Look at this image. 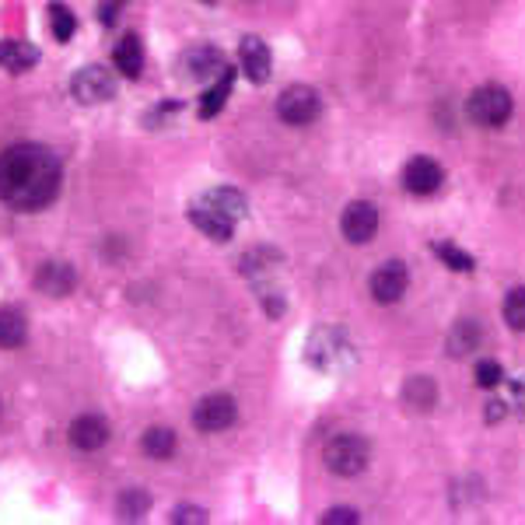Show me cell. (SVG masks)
Masks as SVG:
<instances>
[{
    "instance_id": "8992f818",
    "label": "cell",
    "mask_w": 525,
    "mask_h": 525,
    "mask_svg": "<svg viewBox=\"0 0 525 525\" xmlns=\"http://www.w3.org/2000/svg\"><path fill=\"white\" fill-rule=\"evenodd\" d=\"M70 95L78 98L81 105H98V102H109L116 95V81H112V70L92 63V67H81L74 78H70Z\"/></svg>"
},
{
    "instance_id": "277c9868",
    "label": "cell",
    "mask_w": 525,
    "mask_h": 525,
    "mask_svg": "<svg viewBox=\"0 0 525 525\" xmlns=\"http://www.w3.org/2000/svg\"><path fill=\"white\" fill-rule=\"evenodd\" d=\"M319 112H323V98L316 95L308 85H294L277 98V116L284 119L287 127H308V123L319 119Z\"/></svg>"
},
{
    "instance_id": "2e32d148",
    "label": "cell",
    "mask_w": 525,
    "mask_h": 525,
    "mask_svg": "<svg viewBox=\"0 0 525 525\" xmlns=\"http://www.w3.org/2000/svg\"><path fill=\"white\" fill-rule=\"evenodd\" d=\"M29 340V319L21 308H0V350H18Z\"/></svg>"
},
{
    "instance_id": "d6a6232c",
    "label": "cell",
    "mask_w": 525,
    "mask_h": 525,
    "mask_svg": "<svg viewBox=\"0 0 525 525\" xmlns=\"http://www.w3.org/2000/svg\"><path fill=\"white\" fill-rule=\"evenodd\" d=\"M203 4H214V0H203Z\"/></svg>"
},
{
    "instance_id": "cb8c5ba5",
    "label": "cell",
    "mask_w": 525,
    "mask_h": 525,
    "mask_svg": "<svg viewBox=\"0 0 525 525\" xmlns=\"http://www.w3.org/2000/svg\"><path fill=\"white\" fill-rule=\"evenodd\" d=\"M434 252H438V259H441L445 267H452V270H459V274H470V270H473V259H470L459 245H452V242H438Z\"/></svg>"
},
{
    "instance_id": "4fadbf2b",
    "label": "cell",
    "mask_w": 525,
    "mask_h": 525,
    "mask_svg": "<svg viewBox=\"0 0 525 525\" xmlns=\"http://www.w3.org/2000/svg\"><path fill=\"white\" fill-rule=\"evenodd\" d=\"M441 179H445V172H441V165L434 158H414L403 168V186L410 193H417V196H431L441 186Z\"/></svg>"
},
{
    "instance_id": "30bf717a",
    "label": "cell",
    "mask_w": 525,
    "mask_h": 525,
    "mask_svg": "<svg viewBox=\"0 0 525 525\" xmlns=\"http://www.w3.org/2000/svg\"><path fill=\"white\" fill-rule=\"evenodd\" d=\"M406 281H410L406 267H403L399 259H389V263H382V267L372 274V298H375L379 305H396V301L406 294Z\"/></svg>"
},
{
    "instance_id": "8fae6325",
    "label": "cell",
    "mask_w": 525,
    "mask_h": 525,
    "mask_svg": "<svg viewBox=\"0 0 525 525\" xmlns=\"http://www.w3.org/2000/svg\"><path fill=\"white\" fill-rule=\"evenodd\" d=\"M242 56V70L252 85H267L270 81V70H274V60H270V46L259 39V36H245L239 43Z\"/></svg>"
},
{
    "instance_id": "ba28073f",
    "label": "cell",
    "mask_w": 525,
    "mask_h": 525,
    "mask_svg": "<svg viewBox=\"0 0 525 525\" xmlns=\"http://www.w3.org/2000/svg\"><path fill=\"white\" fill-rule=\"evenodd\" d=\"M340 228H343V239L354 242V245L372 242L375 239V232H379V210H375V203H368V200H354V203L343 210Z\"/></svg>"
},
{
    "instance_id": "484cf974",
    "label": "cell",
    "mask_w": 525,
    "mask_h": 525,
    "mask_svg": "<svg viewBox=\"0 0 525 525\" xmlns=\"http://www.w3.org/2000/svg\"><path fill=\"white\" fill-rule=\"evenodd\" d=\"M147 508H151V501H147L144 490H123L119 494V519H141V515H147Z\"/></svg>"
},
{
    "instance_id": "7402d4cb",
    "label": "cell",
    "mask_w": 525,
    "mask_h": 525,
    "mask_svg": "<svg viewBox=\"0 0 525 525\" xmlns=\"http://www.w3.org/2000/svg\"><path fill=\"white\" fill-rule=\"evenodd\" d=\"M46 14H49V25H53V36H56V43H67V39L74 36V29H78V18H74V11H70V7H63V4H49Z\"/></svg>"
},
{
    "instance_id": "5b68a950",
    "label": "cell",
    "mask_w": 525,
    "mask_h": 525,
    "mask_svg": "<svg viewBox=\"0 0 525 525\" xmlns=\"http://www.w3.org/2000/svg\"><path fill=\"white\" fill-rule=\"evenodd\" d=\"M305 354H308V361H312L316 368H323V372H336L340 365H347V361L354 357L350 347H347L343 330H316L312 340H308V347H305Z\"/></svg>"
},
{
    "instance_id": "ffe728a7",
    "label": "cell",
    "mask_w": 525,
    "mask_h": 525,
    "mask_svg": "<svg viewBox=\"0 0 525 525\" xmlns=\"http://www.w3.org/2000/svg\"><path fill=\"white\" fill-rule=\"evenodd\" d=\"M147 459H172L176 455V434L168 428H147L141 438Z\"/></svg>"
},
{
    "instance_id": "7a4b0ae2",
    "label": "cell",
    "mask_w": 525,
    "mask_h": 525,
    "mask_svg": "<svg viewBox=\"0 0 525 525\" xmlns=\"http://www.w3.org/2000/svg\"><path fill=\"white\" fill-rule=\"evenodd\" d=\"M368 459H372V445L365 438H357V434H336L333 441L326 445V452H323L326 470L336 473V477H357V473H365Z\"/></svg>"
},
{
    "instance_id": "83f0119b",
    "label": "cell",
    "mask_w": 525,
    "mask_h": 525,
    "mask_svg": "<svg viewBox=\"0 0 525 525\" xmlns=\"http://www.w3.org/2000/svg\"><path fill=\"white\" fill-rule=\"evenodd\" d=\"M501 379H504V372H501V365H497V361H477L480 389H497Z\"/></svg>"
},
{
    "instance_id": "9c48e42d",
    "label": "cell",
    "mask_w": 525,
    "mask_h": 525,
    "mask_svg": "<svg viewBox=\"0 0 525 525\" xmlns=\"http://www.w3.org/2000/svg\"><path fill=\"white\" fill-rule=\"evenodd\" d=\"M190 221L207 235V239L214 242H228L232 239V232H235V217H228L217 203H210L207 196L203 200H196L190 207Z\"/></svg>"
},
{
    "instance_id": "44dd1931",
    "label": "cell",
    "mask_w": 525,
    "mask_h": 525,
    "mask_svg": "<svg viewBox=\"0 0 525 525\" xmlns=\"http://www.w3.org/2000/svg\"><path fill=\"white\" fill-rule=\"evenodd\" d=\"M480 343V326L477 323H459L452 333H448V354L452 357H466L473 354Z\"/></svg>"
},
{
    "instance_id": "7c38bea8",
    "label": "cell",
    "mask_w": 525,
    "mask_h": 525,
    "mask_svg": "<svg viewBox=\"0 0 525 525\" xmlns=\"http://www.w3.org/2000/svg\"><path fill=\"white\" fill-rule=\"evenodd\" d=\"M67 438H70V445H74L78 452H98V448H105V441H109V421L98 417V414H81V417L70 424Z\"/></svg>"
},
{
    "instance_id": "603a6c76",
    "label": "cell",
    "mask_w": 525,
    "mask_h": 525,
    "mask_svg": "<svg viewBox=\"0 0 525 525\" xmlns=\"http://www.w3.org/2000/svg\"><path fill=\"white\" fill-rule=\"evenodd\" d=\"M207 200H210V203H217V207H221L228 217H235V221H239L242 214H245V196H242L239 190H232V186L210 190V193H207Z\"/></svg>"
},
{
    "instance_id": "f546056e",
    "label": "cell",
    "mask_w": 525,
    "mask_h": 525,
    "mask_svg": "<svg viewBox=\"0 0 525 525\" xmlns=\"http://www.w3.org/2000/svg\"><path fill=\"white\" fill-rule=\"evenodd\" d=\"M323 522L326 525H340V522H361V515H357V512H350V508H333V512H326V515H323Z\"/></svg>"
},
{
    "instance_id": "4316f807",
    "label": "cell",
    "mask_w": 525,
    "mask_h": 525,
    "mask_svg": "<svg viewBox=\"0 0 525 525\" xmlns=\"http://www.w3.org/2000/svg\"><path fill=\"white\" fill-rule=\"evenodd\" d=\"M504 323L512 330H525V287H515L504 298Z\"/></svg>"
},
{
    "instance_id": "4dcf8cb0",
    "label": "cell",
    "mask_w": 525,
    "mask_h": 525,
    "mask_svg": "<svg viewBox=\"0 0 525 525\" xmlns=\"http://www.w3.org/2000/svg\"><path fill=\"white\" fill-rule=\"evenodd\" d=\"M501 414H508L504 403H490V406H487V417H490V421H501Z\"/></svg>"
},
{
    "instance_id": "9a60e30c",
    "label": "cell",
    "mask_w": 525,
    "mask_h": 525,
    "mask_svg": "<svg viewBox=\"0 0 525 525\" xmlns=\"http://www.w3.org/2000/svg\"><path fill=\"white\" fill-rule=\"evenodd\" d=\"M39 63V49L32 43H18V39H0V67L7 74H25Z\"/></svg>"
},
{
    "instance_id": "f1b7e54d",
    "label": "cell",
    "mask_w": 525,
    "mask_h": 525,
    "mask_svg": "<svg viewBox=\"0 0 525 525\" xmlns=\"http://www.w3.org/2000/svg\"><path fill=\"white\" fill-rule=\"evenodd\" d=\"M172 522H207V512H203V508H190V504H183V508H176V512H172Z\"/></svg>"
},
{
    "instance_id": "6da1fadb",
    "label": "cell",
    "mask_w": 525,
    "mask_h": 525,
    "mask_svg": "<svg viewBox=\"0 0 525 525\" xmlns=\"http://www.w3.org/2000/svg\"><path fill=\"white\" fill-rule=\"evenodd\" d=\"M63 183L60 158L43 144H14L0 154V200L11 210H43Z\"/></svg>"
},
{
    "instance_id": "ac0fdd59",
    "label": "cell",
    "mask_w": 525,
    "mask_h": 525,
    "mask_svg": "<svg viewBox=\"0 0 525 525\" xmlns=\"http://www.w3.org/2000/svg\"><path fill=\"white\" fill-rule=\"evenodd\" d=\"M116 70L123 74V78H141L144 70V46L137 36H123L119 39V46H116Z\"/></svg>"
},
{
    "instance_id": "d6986e66",
    "label": "cell",
    "mask_w": 525,
    "mask_h": 525,
    "mask_svg": "<svg viewBox=\"0 0 525 525\" xmlns=\"http://www.w3.org/2000/svg\"><path fill=\"white\" fill-rule=\"evenodd\" d=\"M232 81H235V70H232V67H225V70L217 74L214 88L200 98V116H203V119H214V116L225 109V102H228V95H232Z\"/></svg>"
},
{
    "instance_id": "d4e9b609",
    "label": "cell",
    "mask_w": 525,
    "mask_h": 525,
    "mask_svg": "<svg viewBox=\"0 0 525 525\" xmlns=\"http://www.w3.org/2000/svg\"><path fill=\"white\" fill-rule=\"evenodd\" d=\"M406 403L417 410H431L434 406V382L431 379H410L406 382Z\"/></svg>"
},
{
    "instance_id": "52a82bcc",
    "label": "cell",
    "mask_w": 525,
    "mask_h": 525,
    "mask_svg": "<svg viewBox=\"0 0 525 525\" xmlns=\"http://www.w3.org/2000/svg\"><path fill=\"white\" fill-rule=\"evenodd\" d=\"M235 417H239V406H235V399L225 396V392L203 396V399L196 403V410H193V424H196V431H203V434H217V431L232 428Z\"/></svg>"
},
{
    "instance_id": "5bb4252c",
    "label": "cell",
    "mask_w": 525,
    "mask_h": 525,
    "mask_svg": "<svg viewBox=\"0 0 525 525\" xmlns=\"http://www.w3.org/2000/svg\"><path fill=\"white\" fill-rule=\"evenodd\" d=\"M36 287L49 298H67L78 287V270L67 263H43L36 270Z\"/></svg>"
},
{
    "instance_id": "e0dca14e",
    "label": "cell",
    "mask_w": 525,
    "mask_h": 525,
    "mask_svg": "<svg viewBox=\"0 0 525 525\" xmlns=\"http://www.w3.org/2000/svg\"><path fill=\"white\" fill-rule=\"evenodd\" d=\"M186 70L196 81H210V78H217L225 70V56H221V49L214 46H196L186 53Z\"/></svg>"
},
{
    "instance_id": "3957f363",
    "label": "cell",
    "mask_w": 525,
    "mask_h": 525,
    "mask_svg": "<svg viewBox=\"0 0 525 525\" xmlns=\"http://www.w3.org/2000/svg\"><path fill=\"white\" fill-rule=\"evenodd\" d=\"M512 109H515L512 95H508L504 88H497V85H483V88H477L473 95L466 98V116H470L477 127H483V130L504 127V123L512 119Z\"/></svg>"
},
{
    "instance_id": "1f68e13d",
    "label": "cell",
    "mask_w": 525,
    "mask_h": 525,
    "mask_svg": "<svg viewBox=\"0 0 525 525\" xmlns=\"http://www.w3.org/2000/svg\"><path fill=\"white\" fill-rule=\"evenodd\" d=\"M515 399H519V406L525 410V375L519 379V382H515Z\"/></svg>"
}]
</instances>
